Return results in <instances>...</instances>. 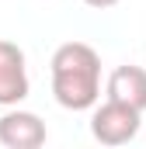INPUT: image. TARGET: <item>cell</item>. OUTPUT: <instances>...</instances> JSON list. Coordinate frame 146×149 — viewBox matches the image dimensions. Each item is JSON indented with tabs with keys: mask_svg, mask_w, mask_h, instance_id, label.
Here are the masks:
<instances>
[{
	"mask_svg": "<svg viewBox=\"0 0 146 149\" xmlns=\"http://www.w3.org/2000/svg\"><path fill=\"white\" fill-rule=\"evenodd\" d=\"M52 97L66 111H91L101 97V56L87 42H63L52 59Z\"/></svg>",
	"mask_w": 146,
	"mask_h": 149,
	"instance_id": "cell-1",
	"label": "cell"
},
{
	"mask_svg": "<svg viewBox=\"0 0 146 149\" xmlns=\"http://www.w3.org/2000/svg\"><path fill=\"white\" fill-rule=\"evenodd\" d=\"M139 125H143V111L132 108V104H122V101H105V104H94L91 114V135L101 142V146H125L139 135Z\"/></svg>",
	"mask_w": 146,
	"mask_h": 149,
	"instance_id": "cell-2",
	"label": "cell"
},
{
	"mask_svg": "<svg viewBox=\"0 0 146 149\" xmlns=\"http://www.w3.org/2000/svg\"><path fill=\"white\" fill-rule=\"evenodd\" d=\"M32 90L28 80V63L21 45L0 38V108H18Z\"/></svg>",
	"mask_w": 146,
	"mask_h": 149,
	"instance_id": "cell-3",
	"label": "cell"
},
{
	"mask_svg": "<svg viewBox=\"0 0 146 149\" xmlns=\"http://www.w3.org/2000/svg\"><path fill=\"white\" fill-rule=\"evenodd\" d=\"M45 142V121L35 111L7 108L0 114V146L7 149H38Z\"/></svg>",
	"mask_w": 146,
	"mask_h": 149,
	"instance_id": "cell-4",
	"label": "cell"
},
{
	"mask_svg": "<svg viewBox=\"0 0 146 149\" xmlns=\"http://www.w3.org/2000/svg\"><path fill=\"white\" fill-rule=\"evenodd\" d=\"M105 94L111 101H122V104H132V108L146 111V70L143 66H118V70H111Z\"/></svg>",
	"mask_w": 146,
	"mask_h": 149,
	"instance_id": "cell-5",
	"label": "cell"
},
{
	"mask_svg": "<svg viewBox=\"0 0 146 149\" xmlns=\"http://www.w3.org/2000/svg\"><path fill=\"white\" fill-rule=\"evenodd\" d=\"M87 7H94V10H108V7H115V3H122V0H84Z\"/></svg>",
	"mask_w": 146,
	"mask_h": 149,
	"instance_id": "cell-6",
	"label": "cell"
}]
</instances>
